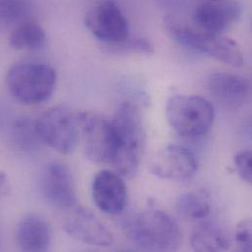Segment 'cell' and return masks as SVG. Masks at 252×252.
<instances>
[{"label": "cell", "instance_id": "7c38bea8", "mask_svg": "<svg viewBox=\"0 0 252 252\" xmlns=\"http://www.w3.org/2000/svg\"><path fill=\"white\" fill-rule=\"evenodd\" d=\"M65 232L74 240L86 245L107 248L113 242V235L91 210L75 208L64 222Z\"/></svg>", "mask_w": 252, "mask_h": 252}, {"label": "cell", "instance_id": "3957f363", "mask_svg": "<svg viewBox=\"0 0 252 252\" xmlns=\"http://www.w3.org/2000/svg\"><path fill=\"white\" fill-rule=\"evenodd\" d=\"M167 30L171 38L187 49L207 54L235 68H240L245 64L244 52L233 38L222 34L208 33L173 21L167 24Z\"/></svg>", "mask_w": 252, "mask_h": 252}, {"label": "cell", "instance_id": "9a60e30c", "mask_svg": "<svg viewBox=\"0 0 252 252\" xmlns=\"http://www.w3.org/2000/svg\"><path fill=\"white\" fill-rule=\"evenodd\" d=\"M16 240L23 252H46L51 245L50 226L41 216L29 214L19 222L16 229Z\"/></svg>", "mask_w": 252, "mask_h": 252}, {"label": "cell", "instance_id": "2e32d148", "mask_svg": "<svg viewBox=\"0 0 252 252\" xmlns=\"http://www.w3.org/2000/svg\"><path fill=\"white\" fill-rule=\"evenodd\" d=\"M231 246L229 233L218 223L211 221L199 223L190 236V247L194 252H225L230 250Z\"/></svg>", "mask_w": 252, "mask_h": 252}, {"label": "cell", "instance_id": "e0dca14e", "mask_svg": "<svg viewBox=\"0 0 252 252\" xmlns=\"http://www.w3.org/2000/svg\"><path fill=\"white\" fill-rule=\"evenodd\" d=\"M45 42L44 30L37 23L29 20L19 23L9 37L10 45L17 50H38Z\"/></svg>", "mask_w": 252, "mask_h": 252}, {"label": "cell", "instance_id": "44dd1931", "mask_svg": "<svg viewBox=\"0 0 252 252\" xmlns=\"http://www.w3.org/2000/svg\"><path fill=\"white\" fill-rule=\"evenodd\" d=\"M114 47L121 49L126 53H138V54H146L150 55L154 52V46L150 40L147 38H132L128 37L123 42L115 45Z\"/></svg>", "mask_w": 252, "mask_h": 252}, {"label": "cell", "instance_id": "5bb4252c", "mask_svg": "<svg viewBox=\"0 0 252 252\" xmlns=\"http://www.w3.org/2000/svg\"><path fill=\"white\" fill-rule=\"evenodd\" d=\"M207 88L216 101L232 109L243 107L251 94V85L247 79L226 72L212 74Z\"/></svg>", "mask_w": 252, "mask_h": 252}, {"label": "cell", "instance_id": "d4e9b609", "mask_svg": "<svg viewBox=\"0 0 252 252\" xmlns=\"http://www.w3.org/2000/svg\"><path fill=\"white\" fill-rule=\"evenodd\" d=\"M206 1H220V0H206Z\"/></svg>", "mask_w": 252, "mask_h": 252}, {"label": "cell", "instance_id": "6da1fadb", "mask_svg": "<svg viewBox=\"0 0 252 252\" xmlns=\"http://www.w3.org/2000/svg\"><path fill=\"white\" fill-rule=\"evenodd\" d=\"M116 141V155L112 167L124 178H133L139 168L145 142V130L138 108L125 101L110 120Z\"/></svg>", "mask_w": 252, "mask_h": 252}, {"label": "cell", "instance_id": "ac0fdd59", "mask_svg": "<svg viewBox=\"0 0 252 252\" xmlns=\"http://www.w3.org/2000/svg\"><path fill=\"white\" fill-rule=\"evenodd\" d=\"M176 206L182 216L191 220H204L211 210L208 195L203 190L183 194L179 197Z\"/></svg>", "mask_w": 252, "mask_h": 252}, {"label": "cell", "instance_id": "7402d4cb", "mask_svg": "<svg viewBox=\"0 0 252 252\" xmlns=\"http://www.w3.org/2000/svg\"><path fill=\"white\" fill-rule=\"evenodd\" d=\"M235 242L239 251L251 252L252 250V221L243 220L236 228Z\"/></svg>", "mask_w": 252, "mask_h": 252}, {"label": "cell", "instance_id": "8992f818", "mask_svg": "<svg viewBox=\"0 0 252 252\" xmlns=\"http://www.w3.org/2000/svg\"><path fill=\"white\" fill-rule=\"evenodd\" d=\"M77 119L87 157L97 164L112 165L116 141L111 121L90 111L79 113Z\"/></svg>", "mask_w": 252, "mask_h": 252}, {"label": "cell", "instance_id": "603a6c76", "mask_svg": "<svg viewBox=\"0 0 252 252\" xmlns=\"http://www.w3.org/2000/svg\"><path fill=\"white\" fill-rule=\"evenodd\" d=\"M235 166L239 176L243 181L252 183V153L251 150H242L235 155Z\"/></svg>", "mask_w": 252, "mask_h": 252}, {"label": "cell", "instance_id": "277c9868", "mask_svg": "<svg viewBox=\"0 0 252 252\" xmlns=\"http://www.w3.org/2000/svg\"><path fill=\"white\" fill-rule=\"evenodd\" d=\"M55 70L44 63L29 62L14 65L6 77L10 94L25 105L40 104L52 95L56 87Z\"/></svg>", "mask_w": 252, "mask_h": 252}, {"label": "cell", "instance_id": "30bf717a", "mask_svg": "<svg viewBox=\"0 0 252 252\" xmlns=\"http://www.w3.org/2000/svg\"><path fill=\"white\" fill-rule=\"evenodd\" d=\"M243 14L239 2L231 0L205 1L197 5L192 13L195 28L213 34H221L236 24Z\"/></svg>", "mask_w": 252, "mask_h": 252}, {"label": "cell", "instance_id": "ba28073f", "mask_svg": "<svg viewBox=\"0 0 252 252\" xmlns=\"http://www.w3.org/2000/svg\"><path fill=\"white\" fill-rule=\"evenodd\" d=\"M87 28L99 40L115 46L128 37V25L120 7L104 1L86 15Z\"/></svg>", "mask_w": 252, "mask_h": 252}, {"label": "cell", "instance_id": "7a4b0ae2", "mask_svg": "<svg viewBox=\"0 0 252 252\" xmlns=\"http://www.w3.org/2000/svg\"><path fill=\"white\" fill-rule=\"evenodd\" d=\"M126 235L130 243L145 252H175L182 243L177 221L167 212L150 209L126 222Z\"/></svg>", "mask_w": 252, "mask_h": 252}, {"label": "cell", "instance_id": "52a82bcc", "mask_svg": "<svg viewBox=\"0 0 252 252\" xmlns=\"http://www.w3.org/2000/svg\"><path fill=\"white\" fill-rule=\"evenodd\" d=\"M42 143L60 154L72 153L79 141L77 115L65 106H54L44 112L35 122Z\"/></svg>", "mask_w": 252, "mask_h": 252}, {"label": "cell", "instance_id": "cb8c5ba5", "mask_svg": "<svg viewBox=\"0 0 252 252\" xmlns=\"http://www.w3.org/2000/svg\"><path fill=\"white\" fill-rule=\"evenodd\" d=\"M7 177L6 175L0 171V193H3L7 189Z\"/></svg>", "mask_w": 252, "mask_h": 252}, {"label": "cell", "instance_id": "4fadbf2b", "mask_svg": "<svg viewBox=\"0 0 252 252\" xmlns=\"http://www.w3.org/2000/svg\"><path fill=\"white\" fill-rule=\"evenodd\" d=\"M42 191L47 201L59 209H71L77 203L72 172L62 162L53 161L46 165L42 175Z\"/></svg>", "mask_w": 252, "mask_h": 252}, {"label": "cell", "instance_id": "8fae6325", "mask_svg": "<svg viewBox=\"0 0 252 252\" xmlns=\"http://www.w3.org/2000/svg\"><path fill=\"white\" fill-rule=\"evenodd\" d=\"M197 168V159L192 151L182 145L171 144L157 154L151 171L164 180L185 181L191 179Z\"/></svg>", "mask_w": 252, "mask_h": 252}, {"label": "cell", "instance_id": "5b68a950", "mask_svg": "<svg viewBox=\"0 0 252 252\" xmlns=\"http://www.w3.org/2000/svg\"><path fill=\"white\" fill-rule=\"evenodd\" d=\"M166 116L170 126L183 137L198 138L213 126V105L197 95H175L166 105Z\"/></svg>", "mask_w": 252, "mask_h": 252}, {"label": "cell", "instance_id": "9c48e42d", "mask_svg": "<svg viewBox=\"0 0 252 252\" xmlns=\"http://www.w3.org/2000/svg\"><path fill=\"white\" fill-rule=\"evenodd\" d=\"M92 194L97 208L103 213L116 216L123 212L127 199L124 177L116 171L104 169L94 178Z\"/></svg>", "mask_w": 252, "mask_h": 252}, {"label": "cell", "instance_id": "d6986e66", "mask_svg": "<svg viewBox=\"0 0 252 252\" xmlns=\"http://www.w3.org/2000/svg\"><path fill=\"white\" fill-rule=\"evenodd\" d=\"M13 138L16 146L27 152L36 150L39 144L42 143L36 130L35 122L29 118H22L17 121L13 129Z\"/></svg>", "mask_w": 252, "mask_h": 252}, {"label": "cell", "instance_id": "ffe728a7", "mask_svg": "<svg viewBox=\"0 0 252 252\" xmlns=\"http://www.w3.org/2000/svg\"><path fill=\"white\" fill-rule=\"evenodd\" d=\"M30 11L31 4L29 0H0V24L21 23Z\"/></svg>", "mask_w": 252, "mask_h": 252}]
</instances>
